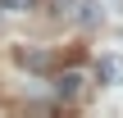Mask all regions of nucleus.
<instances>
[{"instance_id":"nucleus-1","label":"nucleus","mask_w":123,"mask_h":118,"mask_svg":"<svg viewBox=\"0 0 123 118\" xmlns=\"http://www.w3.org/2000/svg\"><path fill=\"white\" fill-rule=\"evenodd\" d=\"M55 91H59L64 100H78V91H82V73H59V77H55Z\"/></svg>"},{"instance_id":"nucleus-2","label":"nucleus","mask_w":123,"mask_h":118,"mask_svg":"<svg viewBox=\"0 0 123 118\" xmlns=\"http://www.w3.org/2000/svg\"><path fill=\"white\" fill-rule=\"evenodd\" d=\"M96 77H100V82H119L123 77V64L119 59H100V64H96Z\"/></svg>"},{"instance_id":"nucleus-3","label":"nucleus","mask_w":123,"mask_h":118,"mask_svg":"<svg viewBox=\"0 0 123 118\" xmlns=\"http://www.w3.org/2000/svg\"><path fill=\"white\" fill-rule=\"evenodd\" d=\"M18 59H23V68H32V73L50 68V55H41V50H32V55H18Z\"/></svg>"},{"instance_id":"nucleus-4","label":"nucleus","mask_w":123,"mask_h":118,"mask_svg":"<svg viewBox=\"0 0 123 118\" xmlns=\"http://www.w3.org/2000/svg\"><path fill=\"white\" fill-rule=\"evenodd\" d=\"M0 5H5V9H27L32 0H0Z\"/></svg>"}]
</instances>
